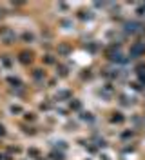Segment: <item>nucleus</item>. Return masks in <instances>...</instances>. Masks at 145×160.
Here are the masks:
<instances>
[{"label":"nucleus","mask_w":145,"mask_h":160,"mask_svg":"<svg viewBox=\"0 0 145 160\" xmlns=\"http://www.w3.org/2000/svg\"><path fill=\"white\" fill-rule=\"evenodd\" d=\"M0 160H17V158H13V157H9L7 153H4V151L0 149Z\"/></svg>","instance_id":"nucleus-28"},{"label":"nucleus","mask_w":145,"mask_h":160,"mask_svg":"<svg viewBox=\"0 0 145 160\" xmlns=\"http://www.w3.org/2000/svg\"><path fill=\"white\" fill-rule=\"evenodd\" d=\"M15 55H9V53H2L0 55V69H4V71H9L15 68Z\"/></svg>","instance_id":"nucleus-15"},{"label":"nucleus","mask_w":145,"mask_h":160,"mask_svg":"<svg viewBox=\"0 0 145 160\" xmlns=\"http://www.w3.org/2000/svg\"><path fill=\"white\" fill-rule=\"evenodd\" d=\"M76 120L78 122H82V124H89V126H93V124H96V120H98V117L93 113V111H80L76 115Z\"/></svg>","instance_id":"nucleus-17"},{"label":"nucleus","mask_w":145,"mask_h":160,"mask_svg":"<svg viewBox=\"0 0 145 160\" xmlns=\"http://www.w3.org/2000/svg\"><path fill=\"white\" fill-rule=\"evenodd\" d=\"M2 151H4V153H7V155L13 157V158H20V157L24 155L26 148H24L22 144H18V142H4Z\"/></svg>","instance_id":"nucleus-6"},{"label":"nucleus","mask_w":145,"mask_h":160,"mask_svg":"<svg viewBox=\"0 0 145 160\" xmlns=\"http://www.w3.org/2000/svg\"><path fill=\"white\" fill-rule=\"evenodd\" d=\"M116 104L120 106V108H134L136 104H138V100L134 97H131V95H127V93H122V91H118L116 93Z\"/></svg>","instance_id":"nucleus-9"},{"label":"nucleus","mask_w":145,"mask_h":160,"mask_svg":"<svg viewBox=\"0 0 145 160\" xmlns=\"http://www.w3.org/2000/svg\"><path fill=\"white\" fill-rule=\"evenodd\" d=\"M82 109H84V102H82L80 98H76V97H73V98L67 102V111L69 113H76L78 115Z\"/></svg>","instance_id":"nucleus-21"},{"label":"nucleus","mask_w":145,"mask_h":160,"mask_svg":"<svg viewBox=\"0 0 145 160\" xmlns=\"http://www.w3.org/2000/svg\"><path fill=\"white\" fill-rule=\"evenodd\" d=\"M56 108V104H55V100L53 98H44V100H38V104H36V113H44V115H49L51 111H55Z\"/></svg>","instance_id":"nucleus-11"},{"label":"nucleus","mask_w":145,"mask_h":160,"mask_svg":"<svg viewBox=\"0 0 145 160\" xmlns=\"http://www.w3.org/2000/svg\"><path fill=\"white\" fill-rule=\"evenodd\" d=\"M75 17L80 18V20H91L93 18V11H76Z\"/></svg>","instance_id":"nucleus-25"},{"label":"nucleus","mask_w":145,"mask_h":160,"mask_svg":"<svg viewBox=\"0 0 145 160\" xmlns=\"http://www.w3.org/2000/svg\"><path fill=\"white\" fill-rule=\"evenodd\" d=\"M24 155H26V158H29V160H36V158H40V157H44V149L33 144V146H27V148H26Z\"/></svg>","instance_id":"nucleus-19"},{"label":"nucleus","mask_w":145,"mask_h":160,"mask_svg":"<svg viewBox=\"0 0 145 160\" xmlns=\"http://www.w3.org/2000/svg\"><path fill=\"white\" fill-rule=\"evenodd\" d=\"M15 62L22 66V68H33L35 66V62H36V51L31 49V48H22V49L17 51V55H15Z\"/></svg>","instance_id":"nucleus-1"},{"label":"nucleus","mask_w":145,"mask_h":160,"mask_svg":"<svg viewBox=\"0 0 145 160\" xmlns=\"http://www.w3.org/2000/svg\"><path fill=\"white\" fill-rule=\"evenodd\" d=\"M82 48L84 49H89L91 53H94V51H98V44L96 42H87V44H82Z\"/></svg>","instance_id":"nucleus-27"},{"label":"nucleus","mask_w":145,"mask_h":160,"mask_svg":"<svg viewBox=\"0 0 145 160\" xmlns=\"http://www.w3.org/2000/svg\"><path fill=\"white\" fill-rule=\"evenodd\" d=\"M129 55H131L133 58H140V57H143L145 55V42H142V40H134V42H131Z\"/></svg>","instance_id":"nucleus-12"},{"label":"nucleus","mask_w":145,"mask_h":160,"mask_svg":"<svg viewBox=\"0 0 145 160\" xmlns=\"http://www.w3.org/2000/svg\"><path fill=\"white\" fill-rule=\"evenodd\" d=\"M18 42L26 44L27 48H29V46H35V44H38V35H36L33 29L26 28L22 33H18Z\"/></svg>","instance_id":"nucleus-8"},{"label":"nucleus","mask_w":145,"mask_h":160,"mask_svg":"<svg viewBox=\"0 0 145 160\" xmlns=\"http://www.w3.org/2000/svg\"><path fill=\"white\" fill-rule=\"evenodd\" d=\"M7 135H9V129H7V126H6V124L0 120V140H4L6 137H7Z\"/></svg>","instance_id":"nucleus-26"},{"label":"nucleus","mask_w":145,"mask_h":160,"mask_svg":"<svg viewBox=\"0 0 145 160\" xmlns=\"http://www.w3.org/2000/svg\"><path fill=\"white\" fill-rule=\"evenodd\" d=\"M20 120H22V122H26V124H38L40 115L36 113V111H29V109H26V113L20 117Z\"/></svg>","instance_id":"nucleus-22"},{"label":"nucleus","mask_w":145,"mask_h":160,"mask_svg":"<svg viewBox=\"0 0 145 160\" xmlns=\"http://www.w3.org/2000/svg\"><path fill=\"white\" fill-rule=\"evenodd\" d=\"M71 51H73V46H69V44H65V42H58V44H55V55H56V57H67Z\"/></svg>","instance_id":"nucleus-20"},{"label":"nucleus","mask_w":145,"mask_h":160,"mask_svg":"<svg viewBox=\"0 0 145 160\" xmlns=\"http://www.w3.org/2000/svg\"><path fill=\"white\" fill-rule=\"evenodd\" d=\"M26 113V106L22 102H9L7 104V115L9 117H22Z\"/></svg>","instance_id":"nucleus-18"},{"label":"nucleus","mask_w":145,"mask_h":160,"mask_svg":"<svg viewBox=\"0 0 145 160\" xmlns=\"http://www.w3.org/2000/svg\"><path fill=\"white\" fill-rule=\"evenodd\" d=\"M49 78V73L46 71V68H40V66H33L29 69V80L33 86H38L40 89H46V82Z\"/></svg>","instance_id":"nucleus-4"},{"label":"nucleus","mask_w":145,"mask_h":160,"mask_svg":"<svg viewBox=\"0 0 145 160\" xmlns=\"http://www.w3.org/2000/svg\"><path fill=\"white\" fill-rule=\"evenodd\" d=\"M49 160H67V153H64V151H58L55 148H51L47 151V155H46Z\"/></svg>","instance_id":"nucleus-23"},{"label":"nucleus","mask_w":145,"mask_h":160,"mask_svg":"<svg viewBox=\"0 0 145 160\" xmlns=\"http://www.w3.org/2000/svg\"><path fill=\"white\" fill-rule=\"evenodd\" d=\"M17 128H18L20 135L29 137V138L40 137L42 133H51V129H47V128H38V124H26V122H22V120L17 122Z\"/></svg>","instance_id":"nucleus-3"},{"label":"nucleus","mask_w":145,"mask_h":160,"mask_svg":"<svg viewBox=\"0 0 145 160\" xmlns=\"http://www.w3.org/2000/svg\"><path fill=\"white\" fill-rule=\"evenodd\" d=\"M18 42V33L15 28H11L7 24H0V46L4 48H13Z\"/></svg>","instance_id":"nucleus-2"},{"label":"nucleus","mask_w":145,"mask_h":160,"mask_svg":"<svg viewBox=\"0 0 145 160\" xmlns=\"http://www.w3.org/2000/svg\"><path fill=\"white\" fill-rule=\"evenodd\" d=\"M55 77H56L58 80L69 78V77H71V68H69V64H65V62L60 60L56 66H55Z\"/></svg>","instance_id":"nucleus-14"},{"label":"nucleus","mask_w":145,"mask_h":160,"mask_svg":"<svg viewBox=\"0 0 145 160\" xmlns=\"http://www.w3.org/2000/svg\"><path fill=\"white\" fill-rule=\"evenodd\" d=\"M105 120H107L109 126H123L127 120H129V117H127L122 109H113V111L107 113Z\"/></svg>","instance_id":"nucleus-5"},{"label":"nucleus","mask_w":145,"mask_h":160,"mask_svg":"<svg viewBox=\"0 0 145 160\" xmlns=\"http://www.w3.org/2000/svg\"><path fill=\"white\" fill-rule=\"evenodd\" d=\"M40 62H42V68H55L58 62H60V58H58L56 55L51 51V53H42Z\"/></svg>","instance_id":"nucleus-16"},{"label":"nucleus","mask_w":145,"mask_h":160,"mask_svg":"<svg viewBox=\"0 0 145 160\" xmlns=\"http://www.w3.org/2000/svg\"><path fill=\"white\" fill-rule=\"evenodd\" d=\"M78 77H80V80H93L96 77V71L93 68H85V69H82L78 73Z\"/></svg>","instance_id":"nucleus-24"},{"label":"nucleus","mask_w":145,"mask_h":160,"mask_svg":"<svg viewBox=\"0 0 145 160\" xmlns=\"http://www.w3.org/2000/svg\"><path fill=\"white\" fill-rule=\"evenodd\" d=\"M118 138L122 140L123 144H127V142H136V138H138V129H134V128H125V129H122L118 133Z\"/></svg>","instance_id":"nucleus-13"},{"label":"nucleus","mask_w":145,"mask_h":160,"mask_svg":"<svg viewBox=\"0 0 145 160\" xmlns=\"http://www.w3.org/2000/svg\"><path fill=\"white\" fill-rule=\"evenodd\" d=\"M4 82L7 84V88H9V89H18V88H24V86H27V84L24 82V78H22L20 75H17L15 71L7 73V75L4 77Z\"/></svg>","instance_id":"nucleus-7"},{"label":"nucleus","mask_w":145,"mask_h":160,"mask_svg":"<svg viewBox=\"0 0 145 160\" xmlns=\"http://www.w3.org/2000/svg\"><path fill=\"white\" fill-rule=\"evenodd\" d=\"M17 160H29V158H26V157H24V158H22V157H20V158H17Z\"/></svg>","instance_id":"nucleus-31"},{"label":"nucleus","mask_w":145,"mask_h":160,"mask_svg":"<svg viewBox=\"0 0 145 160\" xmlns=\"http://www.w3.org/2000/svg\"><path fill=\"white\" fill-rule=\"evenodd\" d=\"M36 160H49V158L46 157V155H44V157H40V158H36Z\"/></svg>","instance_id":"nucleus-30"},{"label":"nucleus","mask_w":145,"mask_h":160,"mask_svg":"<svg viewBox=\"0 0 145 160\" xmlns=\"http://www.w3.org/2000/svg\"><path fill=\"white\" fill-rule=\"evenodd\" d=\"M6 15H7V11H6V6H0V22L6 18Z\"/></svg>","instance_id":"nucleus-29"},{"label":"nucleus","mask_w":145,"mask_h":160,"mask_svg":"<svg viewBox=\"0 0 145 160\" xmlns=\"http://www.w3.org/2000/svg\"><path fill=\"white\" fill-rule=\"evenodd\" d=\"M73 97H75L73 89H69V88H58L51 98L55 100V104H60V102H69Z\"/></svg>","instance_id":"nucleus-10"}]
</instances>
